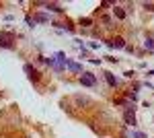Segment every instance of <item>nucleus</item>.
<instances>
[{
	"instance_id": "nucleus-3",
	"label": "nucleus",
	"mask_w": 154,
	"mask_h": 138,
	"mask_svg": "<svg viewBox=\"0 0 154 138\" xmlns=\"http://www.w3.org/2000/svg\"><path fill=\"white\" fill-rule=\"evenodd\" d=\"M125 124L128 126H136V115H134V107L131 105H128V111H125Z\"/></svg>"
},
{
	"instance_id": "nucleus-10",
	"label": "nucleus",
	"mask_w": 154,
	"mask_h": 138,
	"mask_svg": "<svg viewBox=\"0 0 154 138\" xmlns=\"http://www.w3.org/2000/svg\"><path fill=\"white\" fill-rule=\"evenodd\" d=\"M33 21H39V23H45V21H48V14H43V12H41V14H37V17H33Z\"/></svg>"
},
{
	"instance_id": "nucleus-14",
	"label": "nucleus",
	"mask_w": 154,
	"mask_h": 138,
	"mask_svg": "<svg viewBox=\"0 0 154 138\" xmlns=\"http://www.w3.org/2000/svg\"><path fill=\"white\" fill-rule=\"evenodd\" d=\"M144 6H146V8H148V11H154V4H152V2H150V4H148V2H146V4H144Z\"/></svg>"
},
{
	"instance_id": "nucleus-6",
	"label": "nucleus",
	"mask_w": 154,
	"mask_h": 138,
	"mask_svg": "<svg viewBox=\"0 0 154 138\" xmlns=\"http://www.w3.org/2000/svg\"><path fill=\"white\" fill-rule=\"evenodd\" d=\"M48 6V11H51V12H62L64 8L60 6V4H56V2H51V4H45Z\"/></svg>"
},
{
	"instance_id": "nucleus-5",
	"label": "nucleus",
	"mask_w": 154,
	"mask_h": 138,
	"mask_svg": "<svg viewBox=\"0 0 154 138\" xmlns=\"http://www.w3.org/2000/svg\"><path fill=\"white\" fill-rule=\"evenodd\" d=\"M66 66H68L72 72H82V66H80V64H76V62H70V60H68V62H66Z\"/></svg>"
},
{
	"instance_id": "nucleus-8",
	"label": "nucleus",
	"mask_w": 154,
	"mask_h": 138,
	"mask_svg": "<svg viewBox=\"0 0 154 138\" xmlns=\"http://www.w3.org/2000/svg\"><path fill=\"white\" fill-rule=\"evenodd\" d=\"M144 46H146V50H154V39H152V37H146Z\"/></svg>"
},
{
	"instance_id": "nucleus-2",
	"label": "nucleus",
	"mask_w": 154,
	"mask_h": 138,
	"mask_svg": "<svg viewBox=\"0 0 154 138\" xmlns=\"http://www.w3.org/2000/svg\"><path fill=\"white\" fill-rule=\"evenodd\" d=\"M80 82H82L84 87H95L97 79L93 76V74H88V72H82V74H80Z\"/></svg>"
},
{
	"instance_id": "nucleus-11",
	"label": "nucleus",
	"mask_w": 154,
	"mask_h": 138,
	"mask_svg": "<svg viewBox=\"0 0 154 138\" xmlns=\"http://www.w3.org/2000/svg\"><path fill=\"white\" fill-rule=\"evenodd\" d=\"M115 17H117V19H123V17H125V12L121 11V8H115Z\"/></svg>"
},
{
	"instance_id": "nucleus-1",
	"label": "nucleus",
	"mask_w": 154,
	"mask_h": 138,
	"mask_svg": "<svg viewBox=\"0 0 154 138\" xmlns=\"http://www.w3.org/2000/svg\"><path fill=\"white\" fill-rule=\"evenodd\" d=\"M14 46V33H8V31H0V47H6L11 50Z\"/></svg>"
},
{
	"instance_id": "nucleus-7",
	"label": "nucleus",
	"mask_w": 154,
	"mask_h": 138,
	"mask_svg": "<svg viewBox=\"0 0 154 138\" xmlns=\"http://www.w3.org/2000/svg\"><path fill=\"white\" fill-rule=\"evenodd\" d=\"M105 79H107V82H109L111 87H115V85H117V79H115L111 72H105Z\"/></svg>"
},
{
	"instance_id": "nucleus-12",
	"label": "nucleus",
	"mask_w": 154,
	"mask_h": 138,
	"mask_svg": "<svg viewBox=\"0 0 154 138\" xmlns=\"http://www.w3.org/2000/svg\"><path fill=\"white\" fill-rule=\"evenodd\" d=\"M131 138H146V134H142V132H131Z\"/></svg>"
},
{
	"instance_id": "nucleus-9",
	"label": "nucleus",
	"mask_w": 154,
	"mask_h": 138,
	"mask_svg": "<svg viewBox=\"0 0 154 138\" xmlns=\"http://www.w3.org/2000/svg\"><path fill=\"white\" fill-rule=\"evenodd\" d=\"M109 46H111V47H113V46H115V47H125V43H123V39H121V37H117V39H115L113 43H109Z\"/></svg>"
},
{
	"instance_id": "nucleus-4",
	"label": "nucleus",
	"mask_w": 154,
	"mask_h": 138,
	"mask_svg": "<svg viewBox=\"0 0 154 138\" xmlns=\"http://www.w3.org/2000/svg\"><path fill=\"white\" fill-rule=\"evenodd\" d=\"M25 72L29 74V79H31L33 82H37V81H39V72H37V70L33 68L31 64H25Z\"/></svg>"
},
{
	"instance_id": "nucleus-13",
	"label": "nucleus",
	"mask_w": 154,
	"mask_h": 138,
	"mask_svg": "<svg viewBox=\"0 0 154 138\" xmlns=\"http://www.w3.org/2000/svg\"><path fill=\"white\" fill-rule=\"evenodd\" d=\"M76 101H78V103H84V105L88 103V99H86V97H76Z\"/></svg>"
}]
</instances>
